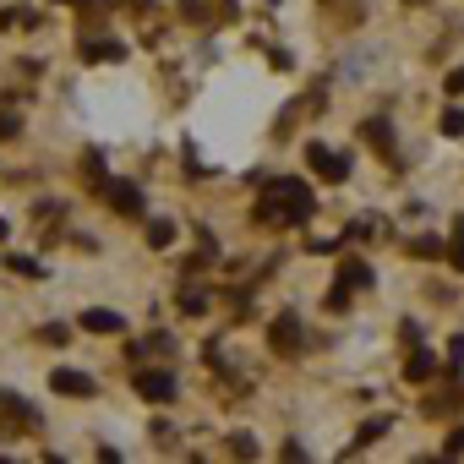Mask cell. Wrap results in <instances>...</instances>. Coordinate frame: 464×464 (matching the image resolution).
Returning a JSON list of instances; mask_svg holds the SVG:
<instances>
[{"instance_id": "7c38bea8", "label": "cell", "mask_w": 464, "mask_h": 464, "mask_svg": "<svg viewBox=\"0 0 464 464\" xmlns=\"http://www.w3.org/2000/svg\"><path fill=\"white\" fill-rule=\"evenodd\" d=\"M382 432H388V415H372V421L360 426V443H377Z\"/></svg>"}, {"instance_id": "30bf717a", "label": "cell", "mask_w": 464, "mask_h": 464, "mask_svg": "<svg viewBox=\"0 0 464 464\" xmlns=\"http://www.w3.org/2000/svg\"><path fill=\"white\" fill-rule=\"evenodd\" d=\"M230 453L252 459V453H257V437H252V432H230Z\"/></svg>"}, {"instance_id": "6da1fadb", "label": "cell", "mask_w": 464, "mask_h": 464, "mask_svg": "<svg viewBox=\"0 0 464 464\" xmlns=\"http://www.w3.org/2000/svg\"><path fill=\"white\" fill-rule=\"evenodd\" d=\"M300 338H306V334H300V317L295 312H279L274 328H268V344H274L279 355H300Z\"/></svg>"}, {"instance_id": "9c48e42d", "label": "cell", "mask_w": 464, "mask_h": 464, "mask_svg": "<svg viewBox=\"0 0 464 464\" xmlns=\"http://www.w3.org/2000/svg\"><path fill=\"white\" fill-rule=\"evenodd\" d=\"M448 262H453V268L464 274V219L453 224V240H448Z\"/></svg>"}, {"instance_id": "9a60e30c", "label": "cell", "mask_w": 464, "mask_h": 464, "mask_svg": "<svg viewBox=\"0 0 464 464\" xmlns=\"http://www.w3.org/2000/svg\"><path fill=\"white\" fill-rule=\"evenodd\" d=\"M443 131H448V137H459V131H464V115H459V109H448V115H443Z\"/></svg>"}, {"instance_id": "5bb4252c", "label": "cell", "mask_w": 464, "mask_h": 464, "mask_svg": "<svg viewBox=\"0 0 464 464\" xmlns=\"http://www.w3.org/2000/svg\"><path fill=\"white\" fill-rule=\"evenodd\" d=\"M366 137H372V142H377V148H382V142H393V131L382 126V121H372V126H366Z\"/></svg>"}, {"instance_id": "7a4b0ae2", "label": "cell", "mask_w": 464, "mask_h": 464, "mask_svg": "<svg viewBox=\"0 0 464 464\" xmlns=\"http://www.w3.org/2000/svg\"><path fill=\"white\" fill-rule=\"evenodd\" d=\"M49 388L66 393V399H93V377H87V372H71V366L49 372Z\"/></svg>"}, {"instance_id": "8fae6325", "label": "cell", "mask_w": 464, "mask_h": 464, "mask_svg": "<svg viewBox=\"0 0 464 464\" xmlns=\"http://www.w3.org/2000/svg\"><path fill=\"white\" fill-rule=\"evenodd\" d=\"M115 208H131V213H137V208H142V191H137V186H115Z\"/></svg>"}, {"instance_id": "5b68a950", "label": "cell", "mask_w": 464, "mask_h": 464, "mask_svg": "<svg viewBox=\"0 0 464 464\" xmlns=\"http://www.w3.org/2000/svg\"><path fill=\"white\" fill-rule=\"evenodd\" d=\"M83 61H126V44H115V39H87V44H83Z\"/></svg>"}, {"instance_id": "3957f363", "label": "cell", "mask_w": 464, "mask_h": 464, "mask_svg": "<svg viewBox=\"0 0 464 464\" xmlns=\"http://www.w3.org/2000/svg\"><path fill=\"white\" fill-rule=\"evenodd\" d=\"M306 159H312V169L322 175V181H344V175H350V159H344V153H328L322 142H312Z\"/></svg>"}, {"instance_id": "4fadbf2b", "label": "cell", "mask_w": 464, "mask_h": 464, "mask_svg": "<svg viewBox=\"0 0 464 464\" xmlns=\"http://www.w3.org/2000/svg\"><path fill=\"white\" fill-rule=\"evenodd\" d=\"M344 284H360V290H366V284H372V274H366L360 262H344Z\"/></svg>"}, {"instance_id": "277c9868", "label": "cell", "mask_w": 464, "mask_h": 464, "mask_svg": "<svg viewBox=\"0 0 464 464\" xmlns=\"http://www.w3.org/2000/svg\"><path fill=\"white\" fill-rule=\"evenodd\" d=\"M137 393L153 399V404H164V399H175V377H169V372H137Z\"/></svg>"}, {"instance_id": "8992f818", "label": "cell", "mask_w": 464, "mask_h": 464, "mask_svg": "<svg viewBox=\"0 0 464 464\" xmlns=\"http://www.w3.org/2000/svg\"><path fill=\"white\" fill-rule=\"evenodd\" d=\"M83 328H87V334H121L126 322H121L115 312H83Z\"/></svg>"}, {"instance_id": "e0dca14e", "label": "cell", "mask_w": 464, "mask_h": 464, "mask_svg": "<svg viewBox=\"0 0 464 464\" xmlns=\"http://www.w3.org/2000/svg\"><path fill=\"white\" fill-rule=\"evenodd\" d=\"M448 93H464V66H453V71H448Z\"/></svg>"}, {"instance_id": "2e32d148", "label": "cell", "mask_w": 464, "mask_h": 464, "mask_svg": "<svg viewBox=\"0 0 464 464\" xmlns=\"http://www.w3.org/2000/svg\"><path fill=\"white\" fill-rule=\"evenodd\" d=\"M17 137V115H0V142H11Z\"/></svg>"}, {"instance_id": "52a82bcc", "label": "cell", "mask_w": 464, "mask_h": 464, "mask_svg": "<svg viewBox=\"0 0 464 464\" xmlns=\"http://www.w3.org/2000/svg\"><path fill=\"white\" fill-rule=\"evenodd\" d=\"M432 366H437V360H432V350H421V355H410L404 377H410V382H421V377H432Z\"/></svg>"}, {"instance_id": "ac0fdd59", "label": "cell", "mask_w": 464, "mask_h": 464, "mask_svg": "<svg viewBox=\"0 0 464 464\" xmlns=\"http://www.w3.org/2000/svg\"><path fill=\"white\" fill-rule=\"evenodd\" d=\"M448 453H464V426L453 432V437H448Z\"/></svg>"}, {"instance_id": "ba28073f", "label": "cell", "mask_w": 464, "mask_h": 464, "mask_svg": "<svg viewBox=\"0 0 464 464\" xmlns=\"http://www.w3.org/2000/svg\"><path fill=\"white\" fill-rule=\"evenodd\" d=\"M169 240H175V224H169V219H153L148 224V246H169Z\"/></svg>"}, {"instance_id": "d6986e66", "label": "cell", "mask_w": 464, "mask_h": 464, "mask_svg": "<svg viewBox=\"0 0 464 464\" xmlns=\"http://www.w3.org/2000/svg\"><path fill=\"white\" fill-rule=\"evenodd\" d=\"M0 240H6V219H0Z\"/></svg>"}]
</instances>
